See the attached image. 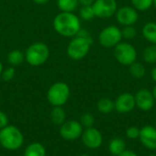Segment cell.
Listing matches in <instances>:
<instances>
[{
	"mask_svg": "<svg viewBox=\"0 0 156 156\" xmlns=\"http://www.w3.org/2000/svg\"><path fill=\"white\" fill-rule=\"evenodd\" d=\"M54 30L65 37H76L81 29L80 18L70 12H60L53 20Z\"/></svg>",
	"mask_w": 156,
	"mask_h": 156,
	"instance_id": "cell-1",
	"label": "cell"
},
{
	"mask_svg": "<svg viewBox=\"0 0 156 156\" xmlns=\"http://www.w3.org/2000/svg\"><path fill=\"white\" fill-rule=\"evenodd\" d=\"M24 144L22 132L14 125H7L0 130V145L8 151H16Z\"/></svg>",
	"mask_w": 156,
	"mask_h": 156,
	"instance_id": "cell-2",
	"label": "cell"
},
{
	"mask_svg": "<svg viewBox=\"0 0 156 156\" xmlns=\"http://www.w3.org/2000/svg\"><path fill=\"white\" fill-rule=\"evenodd\" d=\"M92 44L90 37H81L77 35L73 37L67 47V55L72 60H81L90 52Z\"/></svg>",
	"mask_w": 156,
	"mask_h": 156,
	"instance_id": "cell-3",
	"label": "cell"
},
{
	"mask_svg": "<svg viewBox=\"0 0 156 156\" xmlns=\"http://www.w3.org/2000/svg\"><path fill=\"white\" fill-rule=\"evenodd\" d=\"M50 55L49 48L44 42L31 44L25 52V60L33 67H38L47 62Z\"/></svg>",
	"mask_w": 156,
	"mask_h": 156,
	"instance_id": "cell-4",
	"label": "cell"
},
{
	"mask_svg": "<svg viewBox=\"0 0 156 156\" xmlns=\"http://www.w3.org/2000/svg\"><path fill=\"white\" fill-rule=\"evenodd\" d=\"M70 89L69 85L63 81H58L52 84L47 92L48 101L53 106H63L69 101Z\"/></svg>",
	"mask_w": 156,
	"mask_h": 156,
	"instance_id": "cell-5",
	"label": "cell"
},
{
	"mask_svg": "<svg viewBox=\"0 0 156 156\" xmlns=\"http://www.w3.org/2000/svg\"><path fill=\"white\" fill-rule=\"evenodd\" d=\"M113 56L120 64L130 66L137 59V50L131 43L121 41L113 48Z\"/></svg>",
	"mask_w": 156,
	"mask_h": 156,
	"instance_id": "cell-6",
	"label": "cell"
},
{
	"mask_svg": "<svg viewBox=\"0 0 156 156\" xmlns=\"http://www.w3.org/2000/svg\"><path fill=\"white\" fill-rule=\"evenodd\" d=\"M98 40L101 47L106 48H113L122 40V29L114 25L107 26L100 32Z\"/></svg>",
	"mask_w": 156,
	"mask_h": 156,
	"instance_id": "cell-7",
	"label": "cell"
},
{
	"mask_svg": "<svg viewBox=\"0 0 156 156\" xmlns=\"http://www.w3.org/2000/svg\"><path fill=\"white\" fill-rule=\"evenodd\" d=\"M114 16L117 23L122 27L134 26L139 19L138 11L132 5H123L118 7Z\"/></svg>",
	"mask_w": 156,
	"mask_h": 156,
	"instance_id": "cell-8",
	"label": "cell"
},
{
	"mask_svg": "<svg viewBox=\"0 0 156 156\" xmlns=\"http://www.w3.org/2000/svg\"><path fill=\"white\" fill-rule=\"evenodd\" d=\"M92 8L96 17L109 18L115 15L118 9L116 0H95L92 4Z\"/></svg>",
	"mask_w": 156,
	"mask_h": 156,
	"instance_id": "cell-9",
	"label": "cell"
},
{
	"mask_svg": "<svg viewBox=\"0 0 156 156\" xmlns=\"http://www.w3.org/2000/svg\"><path fill=\"white\" fill-rule=\"evenodd\" d=\"M83 127L81 126L80 122L75 120L65 121L59 128V134L60 136L67 141H74L80 138Z\"/></svg>",
	"mask_w": 156,
	"mask_h": 156,
	"instance_id": "cell-10",
	"label": "cell"
},
{
	"mask_svg": "<svg viewBox=\"0 0 156 156\" xmlns=\"http://www.w3.org/2000/svg\"><path fill=\"white\" fill-rule=\"evenodd\" d=\"M80 138L84 146L90 150H96L100 148L103 143L101 133L94 127L84 129Z\"/></svg>",
	"mask_w": 156,
	"mask_h": 156,
	"instance_id": "cell-11",
	"label": "cell"
},
{
	"mask_svg": "<svg viewBox=\"0 0 156 156\" xmlns=\"http://www.w3.org/2000/svg\"><path fill=\"white\" fill-rule=\"evenodd\" d=\"M134 99L136 107L143 112H148L152 110L155 104L153 92L148 89H140L135 93Z\"/></svg>",
	"mask_w": 156,
	"mask_h": 156,
	"instance_id": "cell-12",
	"label": "cell"
},
{
	"mask_svg": "<svg viewBox=\"0 0 156 156\" xmlns=\"http://www.w3.org/2000/svg\"><path fill=\"white\" fill-rule=\"evenodd\" d=\"M136 107L134 95L129 92H124L119 95L114 101V110L119 113H129Z\"/></svg>",
	"mask_w": 156,
	"mask_h": 156,
	"instance_id": "cell-13",
	"label": "cell"
},
{
	"mask_svg": "<svg viewBox=\"0 0 156 156\" xmlns=\"http://www.w3.org/2000/svg\"><path fill=\"white\" fill-rule=\"evenodd\" d=\"M141 144L148 150H156V129L153 125H145L140 129L138 138Z\"/></svg>",
	"mask_w": 156,
	"mask_h": 156,
	"instance_id": "cell-14",
	"label": "cell"
},
{
	"mask_svg": "<svg viewBox=\"0 0 156 156\" xmlns=\"http://www.w3.org/2000/svg\"><path fill=\"white\" fill-rule=\"evenodd\" d=\"M142 34L145 40L151 44H156V22L150 21L144 25Z\"/></svg>",
	"mask_w": 156,
	"mask_h": 156,
	"instance_id": "cell-15",
	"label": "cell"
},
{
	"mask_svg": "<svg viewBox=\"0 0 156 156\" xmlns=\"http://www.w3.org/2000/svg\"><path fill=\"white\" fill-rule=\"evenodd\" d=\"M126 149V143L122 138H113L109 143V152L113 156H119Z\"/></svg>",
	"mask_w": 156,
	"mask_h": 156,
	"instance_id": "cell-16",
	"label": "cell"
},
{
	"mask_svg": "<svg viewBox=\"0 0 156 156\" xmlns=\"http://www.w3.org/2000/svg\"><path fill=\"white\" fill-rule=\"evenodd\" d=\"M46 148L40 143H31L24 151V156H46Z\"/></svg>",
	"mask_w": 156,
	"mask_h": 156,
	"instance_id": "cell-17",
	"label": "cell"
},
{
	"mask_svg": "<svg viewBox=\"0 0 156 156\" xmlns=\"http://www.w3.org/2000/svg\"><path fill=\"white\" fill-rule=\"evenodd\" d=\"M50 119L53 123L57 125H61L66 121V112L61 106L53 107L50 112Z\"/></svg>",
	"mask_w": 156,
	"mask_h": 156,
	"instance_id": "cell-18",
	"label": "cell"
},
{
	"mask_svg": "<svg viewBox=\"0 0 156 156\" xmlns=\"http://www.w3.org/2000/svg\"><path fill=\"white\" fill-rule=\"evenodd\" d=\"M57 5L60 12L74 13L79 7V0H58Z\"/></svg>",
	"mask_w": 156,
	"mask_h": 156,
	"instance_id": "cell-19",
	"label": "cell"
},
{
	"mask_svg": "<svg viewBox=\"0 0 156 156\" xmlns=\"http://www.w3.org/2000/svg\"><path fill=\"white\" fill-rule=\"evenodd\" d=\"M97 109L102 114H110L114 110V101L110 98H102L98 101Z\"/></svg>",
	"mask_w": 156,
	"mask_h": 156,
	"instance_id": "cell-20",
	"label": "cell"
},
{
	"mask_svg": "<svg viewBox=\"0 0 156 156\" xmlns=\"http://www.w3.org/2000/svg\"><path fill=\"white\" fill-rule=\"evenodd\" d=\"M25 60V54L19 49H13L7 55V61L12 66H18Z\"/></svg>",
	"mask_w": 156,
	"mask_h": 156,
	"instance_id": "cell-21",
	"label": "cell"
},
{
	"mask_svg": "<svg viewBox=\"0 0 156 156\" xmlns=\"http://www.w3.org/2000/svg\"><path fill=\"white\" fill-rule=\"evenodd\" d=\"M143 59L148 64H156V44H151L144 49Z\"/></svg>",
	"mask_w": 156,
	"mask_h": 156,
	"instance_id": "cell-22",
	"label": "cell"
},
{
	"mask_svg": "<svg viewBox=\"0 0 156 156\" xmlns=\"http://www.w3.org/2000/svg\"><path fill=\"white\" fill-rule=\"evenodd\" d=\"M129 69H130L131 75L133 78H135V79H142L146 74L145 67L144 66L143 63L138 62V61H135L132 65H130L129 66Z\"/></svg>",
	"mask_w": 156,
	"mask_h": 156,
	"instance_id": "cell-23",
	"label": "cell"
},
{
	"mask_svg": "<svg viewBox=\"0 0 156 156\" xmlns=\"http://www.w3.org/2000/svg\"><path fill=\"white\" fill-rule=\"evenodd\" d=\"M79 17L85 21H90L95 17L92 5H81L79 10Z\"/></svg>",
	"mask_w": 156,
	"mask_h": 156,
	"instance_id": "cell-24",
	"label": "cell"
},
{
	"mask_svg": "<svg viewBox=\"0 0 156 156\" xmlns=\"http://www.w3.org/2000/svg\"><path fill=\"white\" fill-rule=\"evenodd\" d=\"M154 0H131L132 6L134 7L138 12L147 11L153 6Z\"/></svg>",
	"mask_w": 156,
	"mask_h": 156,
	"instance_id": "cell-25",
	"label": "cell"
},
{
	"mask_svg": "<svg viewBox=\"0 0 156 156\" xmlns=\"http://www.w3.org/2000/svg\"><path fill=\"white\" fill-rule=\"evenodd\" d=\"M81 126L83 127V129H87V128H91L94 127V123H95V118L92 114L90 113H84L81 115L80 117V121Z\"/></svg>",
	"mask_w": 156,
	"mask_h": 156,
	"instance_id": "cell-26",
	"label": "cell"
},
{
	"mask_svg": "<svg viewBox=\"0 0 156 156\" xmlns=\"http://www.w3.org/2000/svg\"><path fill=\"white\" fill-rule=\"evenodd\" d=\"M136 34H137V31H136V28L134 27V26H126V27H122V39H125V40L133 39L135 37Z\"/></svg>",
	"mask_w": 156,
	"mask_h": 156,
	"instance_id": "cell-27",
	"label": "cell"
},
{
	"mask_svg": "<svg viewBox=\"0 0 156 156\" xmlns=\"http://www.w3.org/2000/svg\"><path fill=\"white\" fill-rule=\"evenodd\" d=\"M16 75V69L14 67H8L5 69H3L2 74H1V78L4 81H10L14 79Z\"/></svg>",
	"mask_w": 156,
	"mask_h": 156,
	"instance_id": "cell-28",
	"label": "cell"
},
{
	"mask_svg": "<svg viewBox=\"0 0 156 156\" xmlns=\"http://www.w3.org/2000/svg\"><path fill=\"white\" fill-rule=\"evenodd\" d=\"M125 134H126L127 138H129L131 140L138 139L139 135H140V129L136 126H131V127L127 128Z\"/></svg>",
	"mask_w": 156,
	"mask_h": 156,
	"instance_id": "cell-29",
	"label": "cell"
},
{
	"mask_svg": "<svg viewBox=\"0 0 156 156\" xmlns=\"http://www.w3.org/2000/svg\"><path fill=\"white\" fill-rule=\"evenodd\" d=\"M8 122L9 121H8L7 115L4 112L0 111V130L5 128V126H7L8 125Z\"/></svg>",
	"mask_w": 156,
	"mask_h": 156,
	"instance_id": "cell-30",
	"label": "cell"
},
{
	"mask_svg": "<svg viewBox=\"0 0 156 156\" xmlns=\"http://www.w3.org/2000/svg\"><path fill=\"white\" fill-rule=\"evenodd\" d=\"M119 156H138L136 153H134L133 151L131 150H125L122 154H121Z\"/></svg>",
	"mask_w": 156,
	"mask_h": 156,
	"instance_id": "cell-31",
	"label": "cell"
},
{
	"mask_svg": "<svg viewBox=\"0 0 156 156\" xmlns=\"http://www.w3.org/2000/svg\"><path fill=\"white\" fill-rule=\"evenodd\" d=\"M95 0H79L80 5H92Z\"/></svg>",
	"mask_w": 156,
	"mask_h": 156,
	"instance_id": "cell-32",
	"label": "cell"
},
{
	"mask_svg": "<svg viewBox=\"0 0 156 156\" xmlns=\"http://www.w3.org/2000/svg\"><path fill=\"white\" fill-rule=\"evenodd\" d=\"M151 77H152V80L156 83V66H154L151 70Z\"/></svg>",
	"mask_w": 156,
	"mask_h": 156,
	"instance_id": "cell-33",
	"label": "cell"
},
{
	"mask_svg": "<svg viewBox=\"0 0 156 156\" xmlns=\"http://www.w3.org/2000/svg\"><path fill=\"white\" fill-rule=\"evenodd\" d=\"M32 1L37 5H44V4H47L48 2H49V0H32Z\"/></svg>",
	"mask_w": 156,
	"mask_h": 156,
	"instance_id": "cell-34",
	"label": "cell"
},
{
	"mask_svg": "<svg viewBox=\"0 0 156 156\" xmlns=\"http://www.w3.org/2000/svg\"><path fill=\"white\" fill-rule=\"evenodd\" d=\"M152 92H153V95H154V101H155L156 103V84L154 85V87Z\"/></svg>",
	"mask_w": 156,
	"mask_h": 156,
	"instance_id": "cell-35",
	"label": "cell"
},
{
	"mask_svg": "<svg viewBox=\"0 0 156 156\" xmlns=\"http://www.w3.org/2000/svg\"><path fill=\"white\" fill-rule=\"evenodd\" d=\"M3 69H4V67H3V64H2V62L0 61V76H1V74H2V71H3Z\"/></svg>",
	"mask_w": 156,
	"mask_h": 156,
	"instance_id": "cell-36",
	"label": "cell"
},
{
	"mask_svg": "<svg viewBox=\"0 0 156 156\" xmlns=\"http://www.w3.org/2000/svg\"><path fill=\"white\" fill-rule=\"evenodd\" d=\"M153 5L155 7V9H156V0H154V1H153Z\"/></svg>",
	"mask_w": 156,
	"mask_h": 156,
	"instance_id": "cell-37",
	"label": "cell"
},
{
	"mask_svg": "<svg viewBox=\"0 0 156 156\" xmlns=\"http://www.w3.org/2000/svg\"><path fill=\"white\" fill-rule=\"evenodd\" d=\"M80 156H90L88 154H80Z\"/></svg>",
	"mask_w": 156,
	"mask_h": 156,
	"instance_id": "cell-38",
	"label": "cell"
},
{
	"mask_svg": "<svg viewBox=\"0 0 156 156\" xmlns=\"http://www.w3.org/2000/svg\"><path fill=\"white\" fill-rule=\"evenodd\" d=\"M148 156H156V154H149Z\"/></svg>",
	"mask_w": 156,
	"mask_h": 156,
	"instance_id": "cell-39",
	"label": "cell"
},
{
	"mask_svg": "<svg viewBox=\"0 0 156 156\" xmlns=\"http://www.w3.org/2000/svg\"><path fill=\"white\" fill-rule=\"evenodd\" d=\"M154 127H155V129H156V119H155V121H154Z\"/></svg>",
	"mask_w": 156,
	"mask_h": 156,
	"instance_id": "cell-40",
	"label": "cell"
},
{
	"mask_svg": "<svg viewBox=\"0 0 156 156\" xmlns=\"http://www.w3.org/2000/svg\"><path fill=\"white\" fill-rule=\"evenodd\" d=\"M0 147H1V145H0Z\"/></svg>",
	"mask_w": 156,
	"mask_h": 156,
	"instance_id": "cell-41",
	"label": "cell"
}]
</instances>
